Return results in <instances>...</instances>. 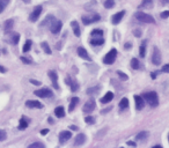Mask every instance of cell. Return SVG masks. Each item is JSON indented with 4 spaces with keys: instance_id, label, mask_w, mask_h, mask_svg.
<instances>
[{
    "instance_id": "obj_9",
    "label": "cell",
    "mask_w": 169,
    "mask_h": 148,
    "mask_svg": "<svg viewBox=\"0 0 169 148\" xmlns=\"http://www.w3.org/2000/svg\"><path fill=\"white\" fill-rule=\"evenodd\" d=\"M71 137H72V133H71L70 131L60 132V134H59V143H62V145L65 143H67V141L71 139Z\"/></svg>"
},
{
    "instance_id": "obj_17",
    "label": "cell",
    "mask_w": 169,
    "mask_h": 148,
    "mask_svg": "<svg viewBox=\"0 0 169 148\" xmlns=\"http://www.w3.org/2000/svg\"><path fill=\"white\" fill-rule=\"evenodd\" d=\"M71 27L73 29V31H74V34H76V37H80L81 31H80V28H79V23L76 22V21H72V22H71Z\"/></svg>"
},
{
    "instance_id": "obj_54",
    "label": "cell",
    "mask_w": 169,
    "mask_h": 148,
    "mask_svg": "<svg viewBox=\"0 0 169 148\" xmlns=\"http://www.w3.org/2000/svg\"><path fill=\"white\" fill-rule=\"evenodd\" d=\"M48 120H49V123H50V124H53V119L51 118V117H50V118H49Z\"/></svg>"
},
{
    "instance_id": "obj_23",
    "label": "cell",
    "mask_w": 169,
    "mask_h": 148,
    "mask_svg": "<svg viewBox=\"0 0 169 148\" xmlns=\"http://www.w3.org/2000/svg\"><path fill=\"white\" fill-rule=\"evenodd\" d=\"M55 115L58 117V118H63L65 116V110L63 107H57L55 109Z\"/></svg>"
},
{
    "instance_id": "obj_13",
    "label": "cell",
    "mask_w": 169,
    "mask_h": 148,
    "mask_svg": "<svg viewBox=\"0 0 169 148\" xmlns=\"http://www.w3.org/2000/svg\"><path fill=\"white\" fill-rule=\"evenodd\" d=\"M76 51H78V55H79L82 59H86V60H88V62L92 60V58L89 57V55H88V52L85 50V48H81V46H80V48H78Z\"/></svg>"
},
{
    "instance_id": "obj_24",
    "label": "cell",
    "mask_w": 169,
    "mask_h": 148,
    "mask_svg": "<svg viewBox=\"0 0 169 148\" xmlns=\"http://www.w3.org/2000/svg\"><path fill=\"white\" fill-rule=\"evenodd\" d=\"M13 24H14V21L13 20H7L5 24H4V30H5V33H8L11 29L13 28Z\"/></svg>"
},
{
    "instance_id": "obj_15",
    "label": "cell",
    "mask_w": 169,
    "mask_h": 148,
    "mask_svg": "<svg viewBox=\"0 0 169 148\" xmlns=\"http://www.w3.org/2000/svg\"><path fill=\"white\" fill-rule=\"evenodd\" d=\"M86 141V136L83 133H80L76 137V140H74V146H81L83 145Z\"/></svg>"
},
{
    "instance_id": "obj_8",
    "label": "cell",
    "mask_w": 169,
    "mask_h": 148,
    "mask_svg": "<svg viewBox=\"0 0 169 148\" xmlns=\"http://www.w3.org/2000/svg\"><path fill=\"white\" fill-rule=\"evenodd\" d=\"M41 13H42V6H36L35 8H34V11H33V13L29 15V20L31 22H36L38 20L40 15H41Z\"/></svg>"
},
{
    "instance_id": "obj_22",
    "label": "cell",
    "mask_w": 169,
    "mask_h": 148,
    "mask_svg": "<svg viewBox=\"0 0 169 148\" xmlns=\"http://www.w3.org/2000/svg\"><path fill=\"white\" fill-rule=\"evenodd\" d=\"M103 43H104L103 37H93V38L90 40V44H92V45H102Z\"/></svg>"
},
{
    "instance_id": "obj_53",
    "label": "cell",
    "mask_w": 169,
    "mask_h": 148,
    "mask_svg": "<svg viewBox=\"0 0 169 148\" xmlns=\"http://www.w3.org/2000/svg\"><path fill=\"white\" fill-rule=\"evenodd\" d=\"M162 4H169V0H161Z\"/></svg>"
},
{
    "instance_id": "obj_12",
    "label": "cell",
    "mask_w": 169,
    "mask_h": 148,
    "mask_svg": "<svg viewBox=\"0 0 169 148\" xmlns=\"http://www.w3.org/2000/svg\"><path fill=\"white\" fill-rule=\"evenodd\" d=\"M124 15H125V11L118 12L115 15H112V17H111V22H112V24H118V23L122 21V19Z\"/></svg>"
},
{
    "instance_id": "obj_11",
    "label": "cell",
    "mask_w": 169,
    "mask_h": 148,
    "mask_svg": "<svg viewBox=\"0 0 169 148\" xmlns=\"http://www.w3.org/2000/svg\"><path fill=\"white\" fill-rule=\"evenodd\" d=\"M134 101H136V109L137 110H143L145 107V100L144 97L139 96V95H136L134 96Z\"/></svg>"
},
{
    "instance_id": "obj_21",
    "label": "cell",
    "mask_w": 169,
    "mask_h": 148,
    "mask_svg": "<svg viewBox=\"0 0 169 148\" xmlns=\"http://www.w3.org/2000/svg\"><path fill=\"white\" fill-rule=\"evenodd\" d=\"M78 103H79V97H72V98H71L70 108H69V111H70V112H72V111L76 109V107L78 105Z\"/></svg>"
},
{
    "instance_id": "obj_37",
    "label": "cell",
    "mask_w": 169,
    "mask_h": 148,
    "mask_svg": "<svg viewBox=\"0 0 169 148\" xmlns=\"http://www.w3.org/2000/svg\"><path fill=\"white\" fill-rule=\"evenodd\" d=\"M71 90L72 91H76L79 89V85H78V82L76 81H71Z\"/></svg>"
},
{
    "instance_id": "obj_38",
    "label": "cell",
    "mask_w": 169,
    "mask_h": 148,
    "mask_svg": "<svg viewBox=\"0 0 169 148\" xmlns=\"http://www.w3.org/2000/svg\"><path fill=\"white\" fill-rule=\"evenodd\" d=\"M117 74H118V76H119V78H121L123 81H126V80L129 79L128 75L124 73V72H122V71H117Z\"/></svg>"
},
{
    "instance_id": "obj_55",
    "label": "cell",
    "mask_w": 169,
    "mask_h": 148,
    "mask_svg": "<svg viewBox=\"0 0 169 148\" xmlns=\"http://www.w3.org/2000/svg\"><path fill=\"white\" fill-rule=\"evenodd\" d=\"M23 1L26 2V4H29V2H30V0H23Z\"/></svg>"
},
{
    "instance_id": "obj_7",
    "label": "cell",
    "mask_w": 169,
    "mask_h": 148,
    "mask_svg": "<svg viewBox=\"0 0 169 148\" xmlns=\"http://www.w3.org/2000/svg\"><path fill=\"white\" fill-rule=\"evenodd\" d=\"M161 53L159 51V49H157V46L153 49V55H152V63L154 64V65H160L161 64Z\"/></svg>"
},
{
    "instance_id": "obj_1",
    "label": "cell",
    "mask_w": 169,
    "mask_h": 148,
    "mask_svg": "<svg viewBox=\"0 0 169 148\" xmlns=\"http://www.w3.org/2000/svg\"><path fill=\"white\" fill-rule=\"evenodd\" d=\"M143 97H144V100L151 105L152 108H157V105H159V97H157V94L155 93V91H148V93H145Z\"/></svg>"
},
{
    "instance_id": "obj_26",
    "label": "cell",
    "mask_w": 169,
    "mask_h": 148,
    "mask_svg": "<svg viewBox=\"0 0 169 148\" xmlns=\"http://www.w3.org/2000/svg\"><path fill=\"white\" fill-rule=\"evenodd\" d=\"M146 44H147V42L146 41H143V43H141V45L139 48V55L141 58L145 57V53H146Z\"/></svg>"
},
{
    "instance_id": "obj_44",
    "label": "cell",
    "mask_w": 169,
    "mask_h": 148,
    "mask_svg": "<svg viewBox=\"0 0 169 148\" xmlns=\"http://www.w3.org/2000/svg\"><path fill=\"white\" fill-rule=\"evenodd\" d=\"M161 17H162V19H167V17H169V11L162 12V13H161Z\"/></svg>"
},
{
    "instance_id": "obj_30",
    "label": "cell",
    "mask_w": 169,
    "mask_h": 148,
    "mask_svg": "<svg viewBox=\"0 0 169 148\" xmlns=\"http://www.w3.org/2000/svg\"><path fill=\"white\" fill-rule=\"evenodd\" d=\"M90 35H92V37H103V31L101 29H94Z\"/></svg>"
},
{
    "instance_id": "obj_36",
    "label": "cell",
    "mask_w": 169,
    "mask_h": 148,
    "mask_svg": "<svg viewBox=\"0 0 169 148\" xmlns=\"http://www.w3.org/2000/svg\"><path fill=\"white\" fill-rule=\"evenodd\" d=\"M99 90H100V87H97V86L96 87H92V88H88L87 89V94H89V95L90 94H96Z\"/></svg>"
},
{
    "instance_id": "obj_27",
    "label": "cell",
    "mask_w": 169,
    "mask_h": 148,
    "mask_svg": "<svg viewBox=\"0 0 169 148\" xmlns=\"http://www.w3.org/2000/svg\"><path fill=\"white\" fill-rule=\"evenodd\" d=\"M55 20H56V19H55L52 15H48V16L45 17V20L41 23V26H45V24H49V26H50V24H51Z\"/></svg>"
},
{
    "instance_id": "obj_18",
    "label": "cell",
    "mask_w": 169,
    "mask_h": 148,
    "mask_svg": "<svg viewBox=\"0 0 169 148\" xmlns=\"http://www.w3.org/2000/svg\"><path fill=\"white\" fill-rule=\"evenodd\" d=\"M112 98H114V94H112V91H108L104 96L101 98V103H102V104H105V103L112 101Z\"/></svg>"
},
{
    "instance_id": "obj_43",
    "label": "cell",
    "mask_w": 169,
    "mask_h": 148,
    "mask_svg": "<svg viewBox=\"0 0 169 148\" xmlns=\"http://www.w3.org/2000/svg\"><path fill=\"white\" fill-rule=\"evenodd\" d=\"M133 34L136 37H140V36H141V30H140V29H134Z\"/></svg>"
},
{
    "instance_id": "obj_49",
    "label": "cell",
    "mask_w": 169,
    "mask_h": 148,
    "mask_svg": "<svg viewBox=\"0 0 169 148\" xmlns=\"http://www.w3.org/2000/svg\"><path fill=\"white\" fill-rule=\"evenodd\" d=\"M124 48H125V49H126V50H129V49H131V48H132V44H131V43H126V44H125V46H124Z\"/></svg>"
},
{
    "instance_id": "obj_56",
    "label": "cell",
    "mask_w": 169,
    "mask_h": 148,
    "mask_svg": "<svg viewBox=\"0 0 169 148\" xmlns=\"http://www.w3.org/2000/svg\"><path fill=\"white\" fill-rule=\"evenodd\" d=\"M168 141H169V134H168Z\"/></svg>"
},
{
    "instance_id": "obj_3",
    "label": "cell",
    "mask_w": 169,
    "mask_h": 148,
    "mask_svg": "<svg viewBox=\"0 0 169 148\" xmlns=\"http://www.w3.org/2000/svg\"><path fill=\"white\" fill-rule=\"evenodd\" d=\"M116 57H117V50L116 49H112V50H110V51L104 56V58H103V63L107 64V65H111V64L115 63Z\"/></svg>"
},
{
    "instance_id": "obj_4",
    "label": "cell",
    "mask_w": 169,
    "mask_h": 148,
    "mask_svg": "<svg viewBox=\"0 0 169 148\" xmlns=\"http://www.w3.org/2000/svg\"><path fill=\"white\" fill-rule=\"evenodd\" d=\"M36 96L42 97V98H47V97H51L52 96V90L49 89V88H42V89H38V90L34 91Z\"/></svg>"
},
{
    "instance_id": "obj_5",
    "label": "cell",
    "mask_w": 169,
    "mask_h": 148,
    "mask_svg": "<svg viewBox=\"0 0 169 148\" xmlns=\"http://www.w3.org/2000/svg\"><path fill=\"white\" fill-rule=\"evenodd\" d=\"M63 28V23L62 21H59V20H55L51 24H50V30H51V33L55 35H57L60 33V30Z\"/></svg>"
},
{
    "instance_id": "obj_14",
    "label": "cell",
    "mask_w": 169,
    "mask_h": 148,
    "mask_svg": "<svg viewBox=\"0 0 169 148\" xmlns=\"http://www.w3.org/2000/svg\"><path fill=\"white\" fill-rule=\"evenodd\" d=\"M48 74H49L50 79H51V81H52V86L56 88V89H58V82H57V81H58V76H57V73L53 72V71H49Z\"/></svg>"
},
{
    "instance_id": "obj_20",
    "label": "cell",
    "mask_w": 169,
    "mask_h": 148,
    "mask_svg": "<svg viewBox=\"0 0 169 148\" xmlns=\"http://www.w3.org/2000/svg\"><path fill=\"white\" fill-rule=\"evenodd\" d=\"M150 136V132L147 131H141L140 133L137 134V137H136V140H138V141H143V140H146L147 138Z\"/></svg>"
},
{
    "instance_id": "obj_51",
    "label": "cell",
    "mask_w": 169,
    "mask_h": 148,
    "mask_svg": "<svg viewBox=\"0 0 169 148\" xmlns=\"http://www.w3.org/2000/svg\"><path fill=\"white\" fill-rule=\"evenodd\" d=\"M157 72H153V73H152V78L155 79V78H157Z\"/></svg>"
},
{
    "instance_id": "obj_46",
    "label": "cell",
    "mask_w": 169,
    "mask_h": 148,
    "mask_svg": "<svg viewBox=\"0 0 169 148\" xmlns=\"http://www.w3.org/2000/svg\"><path fill=\"white\" fill-rule=\"evenodd\" d=\"M30 82L33 83V85H35V86H40V85H42L41 82L40 81H37V80H34V79H31L30 80Z\"/></svg>"
},
{
    "instance_id": "obj_39",
    "label": "cell",
    "mask_w": 169,
    "mask_h": 148,
    "mask_svg": "<svg viewBox=\"0 0 169 148\" xmlns=\"http://www.w3.org/2000/svg\"><path fill=\"white\" fill-rule=\"evenodd\" d=\"M6 138H7L6 131H4V130H0V141H4V140H6Z\"/></svg>"
},
{
    "instance_id": "obj_16",
    "label": "cell",
    "mask_w": 169,
    "mask_h": 148,
    "mask_svg": "<svg viewBox=\"0 0 169 148\" xmlns=\"http://www.w3.org/2000/svg\"><path fill=\"white\" fill-rule=\"evenodd\" d=\"M26 107H28V108H36V109L43 108V105L38 101H27L26 102Z\"/></svg>"
},
{
    "instance_id": "obj_41",
    "label": "cell",
    "mask_w": 169,
    "mask_h": 148,
    "mask_svg": "<svg viewBox=\"0 0 169 148\" xmlns=\"http://www.w3.org/2000/svg\"><path fill=\"white\" fill-rule=\"evenodd\" d=\"M34 147H40V148H43L44 147V145L41 143H31L29 146V148H34Z\"/></svg>"
},
{
    "instance_id": "obj_50",
    "label": "cell",
    "mask_w": 169,
    "mask_h": 148,
    "mask_svg": "<svg viewBox=\"0 0 169 148\" xmlns=\"http://www.w3.org/2000/svg\"><path fill=\"white\" fill-rule=\"evenodd\" d=\"M6 71H7V69H5V67H2V66H0V72H1V73H5Z\"/></svg>"
},
{
    "instance_id": "obj_47",
    "label": "cell",
    "mask_w": 169,
    "mask_h": 148,
    "mask_svg": "<svg viewBox=\"0 0 169 148\" xmlns=\"http://www.w3.org/2000/svg\"><path fill=\"white\" fill-rule=\"evenodd\" d=\"M48 133H49V130H48V129H44V130H42L41 131L42 136H45V134H48Z\"/></svg>"
},
{
    "instance_id": "obj_10",
    "label": "cell",
    "mask_w": 169,
    "mask_h": 148,
    "mask_svg": "<svg viewBox=\"0 0 169 148\" xmlns=\"http://www.w3.org/2000/svg\"><path fill=\"white\" fill-rule=\"evenodd\" d=\"M100 15L97 14H95V15H92V16H82V22L83 24H90V23L93 22H97L100 21Z\"/></svg>"
},
{
    "instance_id": "obj_25",
    "label": "cell",
    "mask_w": 169,
    "mask_h": 148,
    "mask_svg": "<svg viewBox=\"0 0 169 148\" xmlns=\"http://www.w3.org/2000/svg\"><path fill=\"white\" fill-rule=\"evenodd\" d=\"M129 108V100L126 97H124L121 100V102H119V109L121 110H125V109Z\"/></svg>"
},
{
    "instance_id": "obj_40",
    "label": "cell",
    "mask_w": 169,
    "mask_h": 148,
    "mask_svg": "<svg viewBox=\"0 0 169 148\" xmlns=\"http://www.w3.org/2000/svg\"><path fill=\"white\" fill-rule=\"evenodd\" d=\"M85 120H86L87 124H94V123H95V119H94L93 117H90V116H87V117L85 118Z\"/></svg>"
},
{
    "instance_id": "obj_35",
    "label": "cell",
    "mask_w": 169,
    "mask_h": 148,
    "mask_svg": "<svg viewBox=\"0 0 169 148\" xmlns=\"http://www.w3.org/2000/svg\"><path fill=\"white\" fill-rule=\"evenodd\" d=\"M114 6H115V1L114 0H105L104 1L105 8H112Z\"/></svg>"
},
{
    "instance_id": "obj_33",
    "label": "cell",
    "mask_w": 169,
    "mask_h": 148,
    "mask_svg": "<svg viewBox=\"0 0 169 148\" xmlns=\"http://www.w3.org/2000/svg\"><path fill=\"white\" fill-rule=\"evenodd\" d=\"M31 44H33V42L30 40L28 41H26V43H24V45H23V49H22V51L26 53V52H28L31 49Z\"/></svg>"
},
{
    "instance_id": "obj_45",
    "label": "cell",
    "mask_w": 169,
    "mask_h": 148,
    "mask_svg": "<svg viewBox=\"0 0 169 148\" xmlns=\"http://www.w3.org/2000/svg\"><path fill=\"white\" fill-rule=\"evenodd\" d=\"M161 71H162V72H164V73H169V64H168V65H164Z\"/></svg>"
},
{
    "instance_id": "obj_42",
    "label": "cell",
    "mask_w": 169,
    "mask_h": 148,
    "mask_svg": "<svg viewBox=\"0 0 169 148\" xmlns=\"http://www.w3.org/2000/svg\"><path fill=\"white\" fill-rule=\"evenodd\" d=\"M21 60H22L23 63H26V64H31V63H33V60H31V59H29V58H26V57H23V56L21 57Z\"/></svg>"
},
{
    "instance_id": "obj_34",
    "label": "cell",
    "mask_w": 169,
    "mask_h": 148,
    "mask_svg": "<svg viewBox=\"0 0 169 148\" xmlns=\"http://www.w3.org/2000/svg\"><path fill=\"white\" fill-rule=\"evenodd\" d=\"M8 2H9V0H0V13L4 12L6 6L8 5Z\"/></svg>"
},
{
    "instance_id": "obj_32",
    "label": "cell",
    "mask_w": 169,
    "mask_h": 148,
    "mask_svg": "<svg viewBox=\"0 0 169 148\" xmlns=\"http://www.w3.org/2000/svg\"><path fill=\"white\" fill-rule=\"evenodd\" d=\"M28 127V122L22 118V119H20V124H19L18 129L19 130H24V129H27Z\"/></svg>"
},
{
    "instance_id": "obj_2",
    "label": "cell",
    "mask_w": 169,
    "mask_h": 148,
    "mask_svg": "<svg viewBox=\"0 0 169 148\" xmlns=\"http://www.w3.org/2000/svg\"><path fill=\"white\" fill-rule=\"evenodd\" d=\"M134 16L136 19L140 21V22H144V23H155V20H154V17L150 15V14H146L144 12H137L136 14H134Z\"/></svg>"
},
{
    "instance_id": "obj_28",
    "label": "cell",
    "mask_w": 169,
    "mask_h": 148,
    "mask_svg": "<svg viewBox=\"0 0 169 148\" xmlns=\"http://www.w3.org/2000/svg\"><path fill=\"white\" fill-rule=\"evenodd\" d=\"M41 46L42 49H43V51L45 52L47 55H51V49H50V46H49V44H48L47 42H42Z\"/></svg>"
},
{
    "instance_id": "obj_6",
    "label": "cell",
    "mask_w": 169,
    "mask_h": 148,
    "mask_svg": "<svg viewBox=\"0 0 169 148\" xmlns=\"http://www.w3.org/2000/svg\"><path fill=\"white\" fill-rule=\"evenodd\" d=\"M95 108H96V103H95V101L92 98V100H89V101H87V102L85 103L82 110H83L85 114H90V112H93Z\"/></svg>"
},
{
    "instance_id": "obj_19",
    "label": "cell",
    "mask_w": 169,
    "mask_h": 148,
    "mask_svg": "<svg viewBox=\"0 0 169 148\" xmlns=\"http://www.w3.org/2000/svg\"><path fill=\"white\" fill-rule=\"evenodd\" d=\"M153 0H143V2L139 5V9L140 8H147V9H150V8H153Z\"/></svg>"
},
{
    "instance_id": "obj_52",
    "label": "cell",
    "mask_w": 169,
    "mask_h": 148,
    "mask_svg": "<svg viewBox=\"0 0 169 148\" xmlns=\"http://www.w3.org/2000/svg\"><path fill=\"white\" fill-rule=\"evenodd\" d=\"M70 129H71V130H74V131H76V130H78V127H76V126H70Z\"/></svg>"
},
{
    "instance_id": "obj_48",
    "label": "cell",
    "mask_w": 169,
    "mask_h": 148,
    "mask_svg": "<svg viewBox=\"0 0 169 148\" xmlns=\"http://www.w3.org/2000/svg\"><path fill=\"white\" fill-rule=\"evenodd\" d=\"M126 143H128L129 146H133V147H136V146H137V143H134V141H128Z\"/></svg>"
},
{
    "instance_id": "obj_29",
    "label": "cell",
    "mask_w": 169,
    "mask_h": 148,
    "mask_svg": "<svg viewBox=\"0 0 169 148\" xmlns=\"http://www.w3.org/2000/svg\"><path fill=\"white\" fill-rule=\"evenodd\" d=\"M131 67H132L133 69H140V63H139V60H138L137 58L131 59Z\"/></svg>"
},
{
    "instance_id": "obj_31",
    "label": "cell",
    "mask_w": 169,
    "mask_h": 148,
    "mask_svg": "<svg viewBox=\"0 0 169 148\" xmlns=\"http://www.w3.org/2000/svg\"><path fill=\"white\" fill-rule=\"evenodd\" d=\"M19 41H20V35L16 34V33H14V34L12 35V37H11V43L14 44V45H16L19 43Z\"/></svg>"
}]
</instances>
